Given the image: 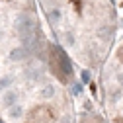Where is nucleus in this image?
<instances>
[{"instance_id":"4","label":"nucleus","mask_w":123,"mask_h":123,"mask_svg":"<svg viewBox=\"0 0 123 123\" xmlns=\"http://www.w3.org/2000/svg\"><path fill=\"white\" fill-rule=\"evenodd\" d=\"M20 115H22V107H20V105L10 107V117H12V119H18Z\"/></svg>"},{"instance_id":"7","label":"nucleus","mask_w":123,"mask_h":123,"mask_svg":"<svg viewBox=\"0 0 123 123\" xmlns=\"http://www.w3.org/2000/svg\"><path fill=\"white\" fill-rule=\"evenodd\" d=\"M117 59H119L121 63H123V45H121V47L117 49Z\"/></svg>"},{"instance_id":"5","label":"nucleus","mask_w":123,"mask_h":123,"mask_svg":"<svg viewBox=\"0 0 123 123\" xmlns=\"http://www.w3.org/2000/svg\"><path fill=\"white\" fill-rule=\"evenodd\" d=\"M53 94H55V88H53V86H45V88L41 90V96H43V98H51Z\"/></svg>"},{"instance_id":"1","label":"nucleus","mask_w":123,"mask_h":123,"mask_svg":"<svg viewBox=\"0 0 123 123\" xmlns=\"http://www.w3.org/2000/svg\"><path fill=\"white\" fill-rule=\"evenodd\" d=\"M49 65H51L53 74L57 76L61 82H68L72 67H70V61L65 55V51L59 49L57 45H51V47H49Z\"/></svg>"},{"instance_id":"3","label":"nucleus","mask_w":123,"mask_h":123,"mask_svg":"<svg viewBox=\"0 0 123 123\" xmlns=\"http://www.w3.org/2000/svg\"><path fill=\"white\" fill-rule=\"evenodd\" d=\"M16 100H18V94H16L14 90H8V92H4L2 104H4L6 107H14V105H16Z\"/></svg>"},{"instance_id":"2","label":"nucleus","mask_w":123,"mask_h":123,"mask_svg":"<svg viewBox=\"0 0 123 123\" xmlns=\"http://www.w3.org/2000/svg\"><path fill=\"white\" fill-rule=\"evenodd\" d=\"M53 121H55L53 110L45 104H39L27 113V117H24L22 123H53Z\"/></svg>"},{"instance_id":"6","label":"nucleus","mask_w":123,"mask_h":123,"mask_svg":"<svg viewBox=\"0 0 123 123\" xmlns=\"http://www.w3.org/2000/svg\"><path fill=\"white\" fill-rule=\"evenodd\" d=\"M18 59H24V49H14L12 51V61H18Z\"/></svg>"}]
</instances>
